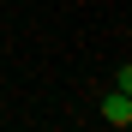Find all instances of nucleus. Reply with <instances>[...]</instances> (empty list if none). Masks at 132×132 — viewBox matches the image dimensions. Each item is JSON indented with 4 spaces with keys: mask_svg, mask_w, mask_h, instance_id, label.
<instances>
[{
    "mask_svg": "<svg viewBox=\"0 0 132 132\" xmlns=\"http://www.w3.org/2000/svg\"><path fill=\"white\" fill-rule=\"evenodd\" d=\"M102 120H108V126H126V120H132V96H126V90H114V96L102 102Z\"/></svg>",
    "mask_w": 132,
    "mask_h": 132,
    "instance_id": "obj_1",
    "label": "nucleus"
}]
</instances>
